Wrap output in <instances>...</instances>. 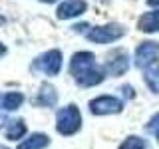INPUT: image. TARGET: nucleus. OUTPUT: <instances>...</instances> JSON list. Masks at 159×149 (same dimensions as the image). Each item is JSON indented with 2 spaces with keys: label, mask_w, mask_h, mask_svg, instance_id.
<instances>
[{
  "label": "nucleus",
  "mask_w": 159,
  "mask_h": 149,
  "mask_svg": "<svg viewBox=\"0 0 159 149\" xmlns=\"http://www.w3.org/2000/svg\"><path fill=\"white\" fill-rule=\"evenodd\" d=\"M70 74L74 76L78 86L92 88L103 82L106 70L96 64V56L92 52H76L70 60Z\"/></svg>",
  "instance_id": "1"
},
{
  "label": "nucleus",
  "mask_w": 159,
  "mask_h": 149,
  "mask_svg": "<svg viewBox=\"0 0 159 149\" xmlns=\"http://www.w3.org/2000/svg\"><path fill=\"white\" fill-rule=\"evenodd\" d=\"M56 129L60 135H74L82 129V113L78 106L70 103L56 113Z\"/></svg>",
  "instance_id": "2"
},
{
  "label": "nucleus",
  "mask_w": 159,
  "mask_h": 149,
  "mask_svg": "<svg viewBox=\"0 0 159 149\" xmlns=\"http://www.w3.org/2000/svg\"><path fill=\"white\" fill-rule=\"evenodd\" d=\"M34 72H42L46 76H58L62 70V52L60 50H48V52L40 54V56L32 62Z\"/></svg>",
  "instance_id": "3"
},
{
  "label": "nucleus",
  "mask_w": 159,
  "mask_h": 149,
  "mask_svg": "<svg viewBox=\"0 0 159 149\" xmlns=\"http://www.w3.org/2000/svg\"><path fill=\"white\" fill-rule=\"evenodd\" d=\"M125 34V28L121 24H106V26H96L86 32V38L93 44H111Z\"/></svg>",
  "instance_id": "4"
},
{
  "label": "nucleus",
  "mask_w": 159,
  "mask_h": 149,
  "mask_svg": "<svg viewBox=\"0 0 159 149\" xmlns=\"http://www.w3.org/2000/svg\"><path fill=\"white\" fill-rule=\"evenodd\" d=\"M121 109L123 103L116 96H99L89 102V111L93 115H111V113H119Z\"/></svg>",
  "instance_id": "5"
},
{
  "label": "nucleus",
  "mask_w": 159,
  "mask_h": 149,
  "mask_svg": "<svg viewBox=\"0 0 159 149\" xmlns=\"http://www.w3.org/2000/svg\"><path fill=\"white\" fill-rule=\"evenodd\" d=\"M127 70H129V56H127V52L121 50V48L113 50L111 56H109L107 62H106V74L117 78V76H123Z\"/></svg>",
  "instance_id": "6"
},
{
  "label": "nucleus",
  "mask_w": 159,
  "mask_h": 149,
  "mask_svg": "<svg viewBox=\"0 0 159 149\" xmlns=\"http://www.w3.org/2000/svg\"><path fill=\"white\" fill-rule=\"evenodd\" d=\"M159 58V44L157 42H141L135 50V66L147 68L149 64L157 62Z\"/></svg>",
  "instance_id": "7"
},
{
  "label": "nucleus",
  "mask_w": 159,
  "mask_h": 149,
  "mask_svg": "<svg viewBox=\"0 0 159 149\" xmlns=\"http://www.w3.org/2000/svg\"><path fill=\"white\" fill-rule=\"evenodd\" d=\"M88 10L86 0H64L56 10V16L60 20H70V18H78Z\"/></svg>",
  "instance_id": "8"
},
{
  "label": "nucleus",
  "mask_w": 159,
  "mask_h": 149,
  "mask_svg": "<svg viewBox=\"0 0 159 149\" xmlns=\"http://www.w3.org/2000/svg\"><path fill=\"white\" fill-rule=\"evenodd\" d=\"M22 103H24V96L20 92H6L0 96V113L16 111Z\"/></svg>",
  "instance_id": "9"
},
{
  "label": "nucleus",
  "mask_w": 159,
  "mask_h": 149,
  "mask_svg": "<svg viewBox=\"0 0 159 149\" xmlns=\"http://www.w3.org/2000/svg\"><path fill=\"white\" fill-rule=\"evenodd\" d=\"M58 102V93H56V88L50 86V84H42L38 92V97H36V103L40 107H54Z\"/></svg>",
  "instance_id": "10"
},
{
  "label": "nucleus",
  "mask_w": 159,
  "mask_h": 149,
  "mask_svg": "<svg viewBox=\"0 0 159 149\" xmlns=\"http://www.w3.org/2000/svg\"><path fill=\"white\" fill-rule=\"evenodd\" d=\"M24 135H26V123L22 119H10L4 123V137L6 139L16 141V139H22Z\"/></svg>",
  "instance_id": "11"
},
{
  "label": "nucleus",
  "mask_w": 159,
  "mask_h": 149,
  "mask_svg": "<svg viewBox=\"0 0 159 149\" xmlns=\"http://www.w3.org/2000/svg\"><path fill=\"white\" fill-rule=\"evenodd\" d=\"M137 28L141 32H147V34H153L159 30V10H151V12H145L137 22Z\"/></svg>",
  "instance_id": "12"
},
{
  "label": "nucleus",
  "mask_w": 159,
  "mask_h": 149,
  "mask_svg": "<svg viewBox=\"0 0 159 149\" xmlns=\"http://www.w3.org/2000/svg\"><path fill=\"white\" fill-rule=\"evenodd\" d=\"M48 145H50L48 135H44V133H32L30 137L22 139L16 149H46Z\"/></svg>",
  "instance_id": "13"
},
{
  "label": "nucleus",
  "mask_w": 159,
  "mask_h": 149,
  "mask_svg": "<svg viewBox=\"0 0 159 149\" xmlns=\"http://www.w3.org/2000/svg\"><path fill=\"white\" fill-rule=\"evenodd\" d=\"M143 79L153 93H159V60L143 68Z\"/></svg>",
  "instance_id": "14"
},
{
  "label": "nucleus",
  "mask_w": 159,
  "mask_h": 149,
  "mask_svg": "<svg viewBox=\"0 0 159 149\" xmlns=\"http://www.w3.org/2000/svg\"><path fill=\"white\" fill-rule=\"evenodd\" d=\"M119 149H147V141L143 137L137 135H129L125 141L119 145Z\"/></svg>",
  "instance_id": "15"
},
{
  "label": "nucleus",
  "mask_w": 159,
  "mask_h": 149,
  "mask_svg": "<svg viewBox=\"0 0 159 149\" xmlns=\"http://www.w3.org/2000/svg\"><path fill=\"white\" fill-rule=\"evenodd\" d=\"M147 131H151V133L159 131V113H155V115L147 121Z\"/></svg>",
  "instance_id": "16"
},
{
  "label": "nucleus",
  "mask_w": 159,
  "mask_h": 149,
  "mask_svg": "<svg viewBox=\"0 0 159 149\" xmlns=\"http://www.w3.org/2000/svg\"><path fill=\"white\" fill-rule=\"evenodd\" d=\"M121 92H123V96L129 97V99L135 96V93H133V88H131V86H123V88H121Z\"/></svg>",
  "instance_id": "17"
},
{
  "label": "nucleus",
  "mask_w": 159,
  "mask_h": 149,
  "mask_svg": "<svg viewBox=\"0 0 159 149\" xmlns=\"http://www.w3.org/2000/svg\"><path fill=\"white\" fill-rule=\"evenodd\" d=\"M147 4H149V6H155V8H159V0H147Z\"/></svg>",
  "instance_id": "18"
},
{
  "label": "nucleus",
  "mask_w": 159,
  "mask_h": 149,
  "mask_svg": "<svg viewBox=\"0 0 159 149\" xmlns=\"http://www.w3.org/2000/svg\"><path fill=\"white\" fill-rule=\"evenodd\" d=\"M4 54H6V46L0 42V56H4Z\"/></svg>",
  "instance_id": "19"
},
{
  "label": "nucleus",
  "mask_w": 159,
  "mask_h": 149,
  "mask_svg": "<svg viewBox=\"0 0 159 149\" xmlns=\"http://www.w3.org/2000/svg\"><path fill=\"white\" fill-rule=\"evenodd\" d=\"M40 2H46V4H52V2H56V0H40Z\"/></svg>",
  "instance_id": "20"
},
{
  "label": "nucleus",
  "mask_w": 159,
  "mask_h": 149,
  "mask_svg": "<svg viewBox=\"0 0 159 149\" xmlns=\"http://www.w3.org/2000/svg\"><path fill=\"white\" fill-rule=\"evenodd\" d=\"M155 137H157V143H159V131H157V133H155Z\"/></svg>",
  "instance_id": "21"
},
{
  "label": "nucleus",
  "mask_w": 159,
  "mask_h": 149,
  "mask_svg": "<svg viewBox=\"0 0 159 149\" xmlns=\"http://www.w3.org/2000/svg\"><path fill=\"white\" fill-rule=\"evenodd\" d=\"M0 149H8V147H4V145H0Z\"/></svg>",
  "instance_id": "22"
}]
</instances>
